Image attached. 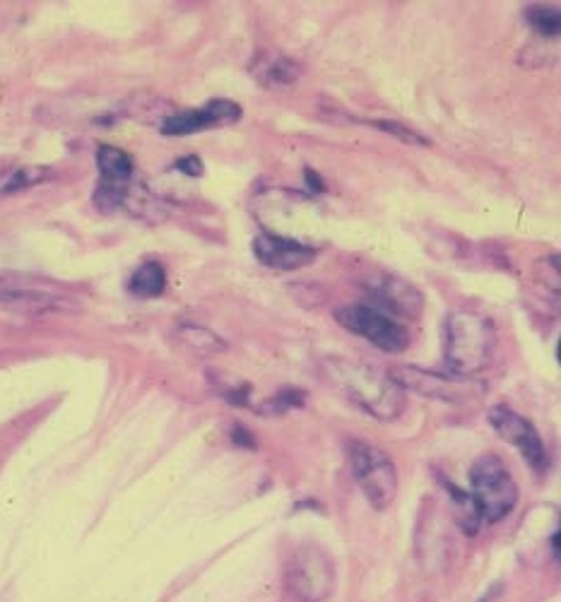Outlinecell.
<instances>
[{
    "mask_svg": "<svg viewBox=\"0 0 561 602\" xmlns=\"http://www.w3.org/2000/svg\"><path fill=\"white\" fill-rule=\"evenodd\" d=\"M324 373L332 388H338L350 403L383 422L398 420L405 410V388L391 373L364 361L330 357L324 361Z\"/></svg>",
    "mask_w": 561,
    "mask_h": 602,
    "instance_id": "1",
    "label": "cell"
},
{
    "mask_svg": "<svg viewBox=\"0 0 561 602\" xmlns=\"http://www.w3.org/2000/svg\"><path fill=\"white\" fill-rule=\"evenodd\" d=\"M497 347V332L491 320L475 311H453L446 318L444 359L448 373L470 379L485 371Z\"/></svg>",
    "mask_w": 561,
    "mask_h": 602,
    "instance_id": "2",
    "label": "cell"
},
{
    "mask_svg": "<svg viewBox=\"0 0 561 602\" xmlns=\"http://www.w3.org/2000/svg\"><path fill=\"white\" fill-rule=\"evenodd\" d=\"M470 494L487 524H499L518 504V485L497 453L477 458L470 471Z\"/></svg>",
    "mask_w": 561,
    "mask_h": 602,
    "instance_id": "3",
    "label": "cell"
},
{
    "mask_svg": "<svg viewBox=\"0 0 561 602\" xmlns=\"http://www.w3.org/2000/svg\"><path fill=\"white\" fill-rule=\"evenodd\" d=\"M347 456H350L352 475L367 501L377 511L389 508L398 494V471L389 458V453H383L379 446L367 444V441H352L347 446Z\"/></svg>",
    "mask_w": 561,
    "mask_h": 602,
    "instance_id": "4",
    "label": "cell"
},
{
    "mask_svg": "<svg viewBox=\"0 0 561 602\" xmlns=\"http://www.w3.org/2000/svg\"><path fill=\"white\" fill-rule=\"evenodd\" d=\"M338 324L347 328L354 336L364 338L379 350L389 352V355H400L407 350L410 345V332L403 324H398L395 318L385 316L383 311L373 309V306L367 304H352V306H342V309L336 314Z\"/></svg>",
    "mask_w": 561,
    "mask_h": 602,
    "instance_id": "5",
    "label": "cell"
},
{
    "mask_svg": "<svg viewBox=\"0 0 561 602\" xmlns=\"http://www.w3.org/2000/svg\"><path fill=\"white\" fill-rule=\"evenodd\" d=\"M287 583L301 602H324L336 588L332 559L316 545L299 547L287 564Z\"/></svg>",
    "mask_w": 561,
    "mask_h": 602,
    "instance_id": "6",
    "label": "cell"
},
{
    "mask_svg": "<svg viewBox=\"0 0 561 602\" xmlns=\"http://www.w3.org/2000/svg\"><path fill=\"white\" fill-rule=\"evenodd\" d=\"M489 424L506 444H511L520 453V458H523L538 475L550 471V451H547L536 424L526 420L523 414H518L516 410L506 405H494L489 410Z\"/></svg>",
    "mask_w": 561,
    "mask_h": 602,
    "instance_id": "7",
    "label": "cell"
},
{
    "mask_svg": "<svg viewBox=\"0 0 561 602\" xmlns=\"http://www.w3.org/2000/svg\"><path fill=\"white\" fill-rule=\"evenodd\" d=\"M97 169H99V183L95 189V205L102 212H114L121 208L130 196L136 165H133V157L124 152L121 147L99 145Z\"/></svg>",
    "mask_w": 561,
    "mask_h": 602,
    "instance_id": "8",
    "label": "cell"
},
{
    "mask_svg": "<svg viewBox=\"0 0 561 602\" xmlns=\"http://www.w3.org/2000/svg\"><path fill=\"white\" fill-rule=\"evenodd\" d=\"M391 377L403 386L405 391H415L424 398L446 400V403H467V400H473L483 393V383L456 377V373H438V371H424L417 367H400L391 371Z\"/></svg>",
    "mask_w": 561,
    "mask_h": 602,
    "instance_id": "9",
    "label": "cell"
},
{
    "mask_svg": "<svg viewBox=\"0 0 561 602\" xmlns=\"http://www.w3.org/2000/svg\"><path fill=\"white\" fill-rule=\"evenodd\" d=\"M242 116H244V109L236 102L210 99L203 109H189V112H181V114H173V116L165 118L159 130H162L165 136L181 138V136H191V133L236 124V120Z\"/></svg>",
    "mask_w": 561,
    "mask_h": 602,
    "instance_id": "10",
    "label": "cell"
},
{
    "mask_svg": "<svg viewBox=\"0 0 561 602\" xmlns=\"http://www.w3.org/2000/svg\"><path fill=\"white\" fill-rule=\"evenodd\" d=\"M253 256L265 267L273 271H301V267L311 265L316 261V249L301 244L297 239L277 236V234H258L253 239Z\"/></svg>",
    "mask_w": 561,
    "mask_h": 602,
    "instance_id": "11",
    "label": "cell"
},
{
    "mask_svg": "<svg viewBox=\"0 0 561 602\" xmlns=\"http://www.w3.org/2000/svg\"><path fill=\"white\" fill-rule=\"evenodd\" d=\"M369 294L377 299L385 311L405 316V318H415L422 311V294L417 287H412L405 283L403 277L398 275H383L379 279H373Z\"/></svg>",
    "mask_w": 561,
    "mask_h": 602,
    "instance_id": "12",
    "label": "cell"
},
{
    "mask_svg": "<svg viewBox=\"0 0 561 602\" xmlns=\"http://www.w3.org/2000/svg\"><path fill=\"white\" fill-rule=\"evenodd\" d=\"M253 77L265 87H289L299 80V63L277 51H265L251 65Z\"/></svg>",
    "mask_w": 561,
    "mask_h": 602,
    "instance_id": "13",
    "label": "cell"
},
{
    "mask_svg": "<svg viewBox=\"0 0 561 602\" xmlns=\"http://www.w3.org/2000/svg\"><path fill=\"white\" fill-rule=\"evenodd\" d=\"M61 299L49 292L36 289H0V309L22 314V316H42L59 309Z\"/></svg>",
    "mask_w": 561,
    "mask_h": 602,
    "instance_id": "14",
    "label": "cell"
},
{
    "mask_svg": "<svg viewBox=\"0 0 561 602\" xmlns=\"http://www.w3.org/2000/svg\"><path fill=\"white\" fill-rule=\"evenodd\" d=\"M167 289V271L162 263L157 261H145L140 267H136V273L130 275L128 292L138 299H157L162 297Z\"/></svg>",
    "mask_w": 561,
    "mask_h": 602,
    "instance_id": "15",
    "label": "cell"
},
{
    "mask_svg": "<svg viewBox=\"0 0 561 602\" xmlns=\"http://www.w3.org/2000/svg\"><path fill=\"white\" fill-rule=\"evenodd\" d=\"M451 499H453V518L458 520V526L467 535H477L479 526H483V516H479V508L473 499L470 492H461L456 485H446Z\"/></svg>",
    "mask_w": 561,
    "mask_h": 602,
    "instance_id": "16",
    "label": "cell"
},
{
    "mask_svg": "<svg viewBox=\"0 0 561 602\" xmlns=\"http://www.w3.org/2000/svg\"><path fill=\"white\" fill-rule=\"evenodd\" d=\"M179 336L186 342V347H191L195 355H220L226 350V342L218 332H212L203 326H183L179 330Z\"/></svg>",
    "mask_w": 561,
    "mask_h": 602,
    "instance_id": "17",
    "label": "cell"
},
{
    "mask_svg": "<svg viewBox=\"0 0 561 602\" xmlns=\"http://www.w3.org/2000/svg\"><path fill=\"white\" fill-rule=\"evenodd\" d=\"M526 20L532 30L540 32L542 36H557L561 30L559 8L552 6H530L526 10Z\"/></svg>",
    "mask_w": 561,
    "mask_h": 602,
    "instance_id": "18",
    "label": "cell"
},
{
    "mask_svg": "<svg viewBox=\"0 0 561 602\" xmlns=\"http://www.w3.org/2000/svg\"><path fill=\"white\" fill-rule=\"evenodd\" d=\"M49 177H51V171L46 167H22L6 181L3 189H0V196L32 189V186H36V183H44Z\"/></svg>",
    "mask_w": 561,
    "mask_h": 602,
    "instance_id": "19",
    "label": "cell"
},
{
    "mask_svg": "<svg viewBox=\"0 0 561 602\" xmlns=\"http://www.w3.org/2000/svg\"><path fill=\"white\" fill-rule=\"evenodd\" d=\"M369 124H371V126H377V128L383 130V133H389V136H393V138H398V140L407 142V145H430V140L422 138L420 133H415L412 128L403 126V124H400V120L377 118V120H369Z\"/></svg>",
    "mask_w": 561,
    "mask_h": 602,
    "instance_id": "20",
    "label": "cell"
},
{
    "mask_svg": "<svg viewBox=\"0 0 561 602\" xmlns=\"http://www.w3.org/2000/svg\"><path fill=\"white\" fill-rule=\"evenodd\" d=\"M301 405H304V393L301 391H294V388H285L283 393H277L275 398L268 400V403H265V410L285 412V410L301 408Z\"/></svg>",
    "mask_w": 561,
    "mask_h": 602,
    "instance_id": "21",
    "label": "cell"
},
{
    "mask_svg": "<svg viewBox=\"0 0 561 602\" xmlns=\"http://www.w3.org/2000/svg\"><path fill=\"white\" fill-rule=\"evenodd\" d=\"M173 169L181 171L183 177H189V179H198V177H203V162H200V157H195V155L179 157L177 162H173Z\"/></svg>",
    "mask_w": 561,
    "mask_h": 602,
    "instance_id": "22",
    "label": "cell"
},
{
    "mask_svg": "<svg viewBox=\"0 0 561 602\" xmlns=\"http://www.w3.org/2000/svg\"><path fill=\"white\" fill-rule=\"evenodd\" d=\"M234 444L246 446V448H256V444H253V439L248 436L244 426H234Z\"/></svg>",
    "mask_w": 561,
    "mask_h": 602,
    "instance_id": "23",
    "label": "cell"
},
{
    "mask_svg": "<svg viewBox=\"0 0 561 602\" xmlns=\"http://www.w3.org/2000/svg\"><path fill=\"white\" fill-rule=\"evenodd\" d=\"M306 177H309V183H311V186H316L318 191H324V183H320V177H318V173H314L311 169H306Z\"/></svg>",
    "mask_w": 561,
    "mask_h": 602,
    "instance_id": "24",
    "label": "cell"
}]
</instances>
